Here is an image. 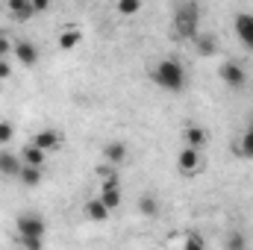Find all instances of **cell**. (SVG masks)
<instances>
[{
  "label": "cell",
  "mask_w": 253,
  "mask_h": 250,
  "mask_svg": "<svg viewBox=\"0 0 253 250\" xmlns=\"http://www.w3.org/2000/svg\"><path fill=\"white\" fill-rule=\"evenodd\" d=\"M12 77V65H9V59H0V80H9Z\"/></svg>",
  "instance_id": "obj_27"
},
{
  "label": "cell",
  "mask_w": 253,
  "mask_h": 250,
  "mask_svg": "<svg viewBox=\"0 0 253 250\" xmlns=\"http://www.w3.org/2000/svg\"><path fill=\"white\" fill-rule=\"evenodd\" d=\"M200 6L197 3H180L174 9V36L177 39H194L200 33Z\"/></svg>",
  "instance_id": "obj_2"
},
{
  "label": "cell",
  "mask_w": 253,
  "mask_h": 250,
  "mask_svg": "<svg viewBox=\"0 0 253 250\" xmlns=\"http://www.w3.org/2000/svg\"><path fill=\"white\" fill-rule=\"evenodd\" d=\"M138 212H141L144 218H156V215H159V197L150 194V191H144V194L138 197Z\"/></svg>",
  "instance_id": "obj_13"
},
{
  "label": "cell",
  "mask_w": 253,
  "mask_h": 250,
  "mask_svg": "<svg viewBox=\"0 0 253 250\" xmlns=\"http://www.w3.org/2000/svg\"><path fill=\"white\" fill-rule=\"evenodd\" d=\"M103 159H106V165H121V162H126V144L124 141H109L103 147Z\"/></svg>",
  "instance_id": "obj_10"
},
{
  "label": "cell",
  "mask_w": 253,
  "mask_h": 250,
  "mask_svg": "<svg viewBox=\"0 0 253 250\" xmlns=\"http://www.w3.org/2000/svg\"><path fill=\"white\" fill-rule=\"evenodd\" d=\"M218 74H221V80H224L230 88H242V85L248 83V71H245L239 62H224Z\"/></svg>",
  "instance_id": "obj_4"
},
{
  "label": "cell",
  "mask_w": 253,
  "mask_h": 250,
  "mask_svg": "<svg viewBox=\"0 0 253 250\" xmlns=\"http://www.w3.org/2000/svg\"><path fill=\"white\" fill-rule=\"evenodd\" d=\"M153 83L171 94H180L186 88V68L180 59H162L153 68Z\"/></svg>",
  "instance_id": "obj_1"
},
{
  "label": "cell",
  "mask_w": 253,
  "mask_h": 250,
  "mask_svg": "<svg viewBox=\"0 0 253 250\" xmlns=\"http://www.w3.org/2000/svg\"><path fill=\"white\" fill-rule=\"evenodd\" d=\"M12 53L18 56V62L24 65V68L39 65V47H36L33 42H15V50H12Z\"/></svg>",
  "instance_id": "obj_6"
},
{
  "label": "cell",
  "mask_w": 253,
  "mask_h": 250,
  "mask_svg": "<svg viewBox=\"0 0 253 250\" xmlns=\"http://www.w3.org/2000/svg\"><path fill=\"white\" fill-rule=\"evenodd\" d=\"M21 171H24L21 156H15L9 150H0V174L3 177H21Z\"/></svg>",
  "instance_id": "obj_7"
},
{
  "label": "cell",
  "mask_w": 253,
  "mask_h": 250,
  "mask_svg": "<svg viewBox=\"0 0 253 250\" xmlns=\"http://www.w3.org/2000/svg\"><path fill=\"white\" fill-rule=\"evenodd\" d=\"M236 153H239V156H245V159H253V126H251V129H245V135L239 138Z\"/></svg>",
  "instance_id": "obj_17"
},
{
  "label": "cell",
  "mask_w": 253,
  "mask_h": 250,
  "mask_svg": "<svg viewBox=\"0 0 253 250\" xmlns=\"http://www.w3.org/2000/svg\"><path fill=\"white\" fill-rule=\"evenodd\" d=\"M236 36H239V42L245 47L253 50V15L251 12H239L236 15Z\"/></svg>",
  "instance_id": "obj_5"
},
{
  "label": "cell",
  "mask_w": 253,
  "mask_h": 250,
  "mask_svg": "<svg viewBox=\"0 0 253 250\" xmlns=\"http://www.w3.org/2000/svg\"><path fill=\"white\" fill-rule=\"evenodd\" d=\"M138 9H141L138 0H121V3H118V12H121V15H135Z\"/></svg>",
  "instance_id": "obj_23"
},
{
  "label": "cell",
  "mask_w": 253,
  "mask_h": 250,
  "mask_svg": "<svg viewBox=\"0 0 253 250\" xmlns=\"http://www.w3.org/2000/svg\"><path fill=\"white\" fill-rule=\"evenodd\" d=\"M12 135H15V126L9 124V121H0V144H9Z\"/></svg>",
  "instance_id": "obj_24"
},
{
  "label": "cell",
  "mask_w": 253,
  "mask_h": 250,
  "mask_svg": "<svg viewBox=\"0 0 253 250\" xmlns=\"http://www.w3.org/2000/svg\"><path fill=\"white\" fill-rule=\"evenodd\" d=\"M183 250H206V239L200 233H189L186 236V248Z\"/></svg>",
  "instance_id": "obj_22"
},
{
  "label": "cell",
  "mask_w": 253,
  "mask_h": 250,
  "mask_svg": "<svg viewBox=\"0 0 253 250\" xmlns=\"http://www.w3.org/2000/svg\"><path fill=\"white\" fill-rule=\"evenodd\" d=\"M18 180H21L27 188H36L39 183H42V168H30V165H24V171H21Z\"/></svg>",
  "instance_id": "obj_18"
},
{
  "label": "cell",
  "mask_w": 253,
  "mask_h": 250,
  "mask_svg": "<svg viewBox=\"0 0 253 250\" xmlns=\"http://www.w3.org/2000/svg\"><path fill=\"white\" fill-rule=\"evenodd\" d=\"M203 144H206V129H203V126H189V129H186V147L200 150Z\"/></svg>",
  "instance_id": "obj_15"
},
{
  "label": "cell",
  "mask_w": 253,
  "mask_h": 250,
  "mask_svg": "<svg viewBox=\"0 0 253 250\" xmlns=\"http://www.w3.org/2000/svg\"><path fill=\"white\" fill-rule=\"evenodd\" d=\"M85 215H88L91 221H106V218H109V209L100 203V197H94V200L85 203Z\"/></svg>",
  "instance_id": "obj_16"
},
{
  "label": "cell",
  "mask_w": 253,
  "mask_h": 250,
  "mask_svg": "<svg viewBox=\"0 0 253 250\" xmlns=\"http://www.w3.org/2000/svg\"><path fill=\"white\" fill-rule=\"evenodd\" d=\"M100 203L112 212V209H118L121 206V188H106V191H100Z\"/></svg>",
  "instance_id": "obj_19"
},
{
  "label": "cell",
  "mask_w": 253,
  "mask_h": 250,
  "mask_svg": "<svg viewBox=\"0 0 253 250\" xmlns=\"http://www.w3.org/2000/svg\"><path fill=\"white\" fill-rule=\"evenodd\" d=\"M97 177H100V180H112V177H118V174L112 171V165H97Z\"/></svg>",
  "instance_id": "obj_26"
},
{
  "label": "cell",
  "mask_w": 253,
  "mask_h": 250,
  "mask_svg": "<svg viewBox=\"0 0 253 250\" xmlns=\"http://www.w3.org/2000/svg\"><path fill=\"white\" fill-rule=\"evenodd\" d=\"M21 162L30 165V168H42V165H44V150H39L36 144H27V147L21 150Z\"/></svg>",
  "instance_id": "obj_14"
},
{
  "label": "cell",
  "mask_w": 253,
  "mask_h": 250,
  "mask_svg": "<svg viewBox=\"0 0 253 250\" xmlns=\"http://www.w3.org/2000/svg\"><path fill=\"white\" fill-rule=\"evenodd\" d=\"M44 230H47V224L36 212H24L18 218V236L21 239H44Z\"/></svg>",
  "instance_id": "obj_3"
},
{
  "label": "cell",
  "mask_w": 253,
  "mask_h": 250,
  "mask_svg": "<svg viewBox=\"0 0 253 250\" xmlns=\"http://www.w3.org/2000/svg\"><path fill=\"white\" fill-rule=\"evenodd\" d=\"M177 165H180V171H183V174H197V171H200V150L186 147V150L180 153Z\"/></svg>",
  "instance_id": "obj_9"
},
{
  "label": "cell",
  "mask_w": 253,
  "mask_h": 250,
  "mask_svg": "<svg viewBox=\"0 0 253 250\" xmlns=\"http://www.w3.org/2000/svg\"><path fill=\"white\" fill-rule=\"evenodd\" d=\"M9 50H15V44L6 36H0V59H9Z\"/></svg>",
  "instance_id": "obj_25"
},
{
  "label": "cell",
  "mask_w": 253,
  "mask_h": 250,
  "mask_svg": "<svg viewBox=\"0 0 253 250\" xmlns=\"http://www.w3.org/2000/svg\"><path fill=\"white\" fill-rule=\"evenodd\" d=\"M9 15L12 18H18V21H30L33 15H36V9H33V0H9Z\"/></svg>",
  "instance_id": "obj_11"
},
{
  "label": "cell",
  "mask_w": 253,
  "mask_h": 250,
  "mask_svg": "<svg viewBox=\"0 0 253 250\" xmlns=\"http://www.w3.org/2000/svg\"><path fill=\"white\" fill-rule=\"evenodd\" d=\"M80 39H83L80 30H65L62 36H59V47H62V50H74V47L80 44Z\"/></svg>",
  "instance_id": "obj_21"
},
{
  "label": "cell",
  "mask_w": 253,
  "mask_h": 250,
  "mask_svg": "<svg viewBox=\"0 0 253 250\" xmlns=\"http://www.w3.org/2000/svg\"><path fill=\"white\" fill-rule=\"evenodd\" d=\"M47 6H50V3H47V0H36V3H33V9H36V12H44V9H47Z\"/></svg>",
  "instance_id": "obj_28"
},
{
  "label": "cell",
  "mask_w": 253,
  "mask_h": 250,
  "mask_svg": "<svg viewBox=\"0 0 253 250\" xmlns=\"http://www.w3.org/2000/svg\"><path fill=\"white\" fill-rule=\"evenodd\" d=\"M224 245H227V250H248V248H251L248 236H245V233H239V230H233V233L227 236V242H224Z\"/></svg>",
  "instance_id": "obj_20"
},
{
  "label": "cell",
  "mask_w": 253,
  "mask_h": 250,
  "mask_svg": "<svg viewBox=\"0 0 253 250\" xmlns=\"http://www.w3.org/2000/svg\"><path fill=\"white\" fill-rule=\"evenodd\" d=\"M59 141H62V135H59L56 129H42V132H36V135H33V141H30V144H36L39 150H44V153H47V150H56V147H59Z\"/></svg>",
  "instance_id": "obj_8"
},
{
  "label": "cell",
  "mask_w": 253,
  "mask_h": 250,
  "mask_svg": "<svg viewBox=\"0 0 253 250\" xmlns=\"http://www.w3.org/2000/svg\"><path fill=\"white\" fill-rule=\"evenodd\" d=\"M191 42H194V50H197L200 56H212V53H215V47H218L212 33H197Z\"/></svg>",
  "instance_id": "obj_12"
}]
</instances>
